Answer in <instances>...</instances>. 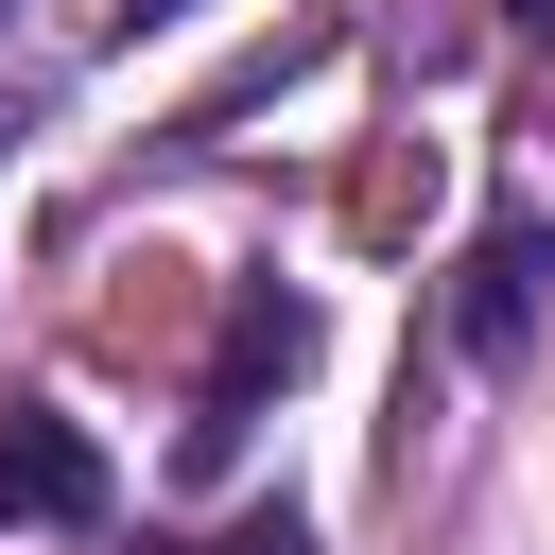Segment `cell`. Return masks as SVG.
<instances>
[{
	"label": "cell",
	"mask_w": 555,
	"mask_h": 555,
	"mask_svg": "<svg viewBox=\"0 0 555 555\" xmlns=\"http://www.w3.org/2000/svg\"><path fill=\"white\" fill-rule=\"evenodd\" d=\"M295 347H312V312H295V295H243V312H225V364H208V416H191V434H243V399H260V382H295Z\"/></svg>",
	"instance_id": "cell-3"
},
{
	"label": "cell",
	"mask_w": 555,
	"mask_h": 555,
	"mask_svg": "<svg viewBox=\"0 0 555 555\" xmlns=\"http://www.w3.org/2000/svg\"><path fill=\"white\" fill-rule=\"evenodd\" d=\"M104 503V451L69 416H0V520H87Z\"/></svg>",
	"instance_id": "cell-2"
},
{
	"label": "cell",
	"mask_w": 555,
	"mask_h": 555,
	"mask_svg": "<svg viewBox=\"0 0 555 555\" xmlns=\"http://www.w3.org/2000/svg\"><path fill=\"white\" fill-rule=\"evenodd\" d=\"M520 17H538V35H555V0H520Z\"/></svg>",
	"instance_id": "cell-4"
},
{
	"label": "cell",
	"mask_w": 555,
	"mask_h": 555,
	"mask_svg": "<svg viewBox=\"0 0 555 555\" xmlns=\"http://www.w3.org/2000/svg\"><path fill=\"white\" fill-rule=\"evenodd\" d=\"M538 260H555V243H538V208H503V225L468 243V295H451V330H468L486 364H503V347L538 330Z\"/></svg>",
	"instance_id": "cell-1"
}]
</instances>
